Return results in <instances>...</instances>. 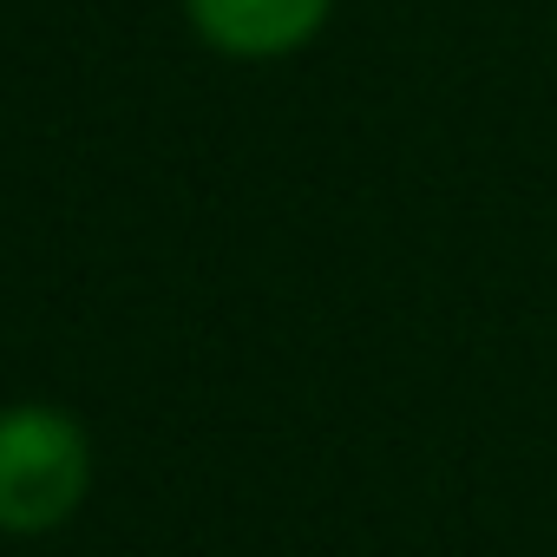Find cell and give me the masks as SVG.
I'll use <instances>...</instances> for the list:
<instances>
[{
    "instance_id": "6da1fadb",
    "label": "cell",
    "mask_w": 557,
    "mask_h": 557,
    "mask_svg": "<svg viewBox=\"0 0 557 557\" xmlns=\"http://www.w3.org/2000/svg\"><path fill=\"white\" fill-rule=\"evenodd\" d=\"M92 485V446L86 426L66 407H8L0 413V531L40 537L60 531Z\"/></svg>"
},
{
    "instance_id": "7a4b0ae2",
    "label": "cell",
    "mask_w": 557,
    "mask_h": 557,
    "mask_svg": "<svg viewBox=\"0 0 557 557\" xmlns=\"http://www.w3.org/2000/svg\"><path fill=\"white\" fill-rule=\"evenodd\" d=\"M335 0H184L190 27L230 60H283L322 34Z\"/></svg>"
}]
</instances>
